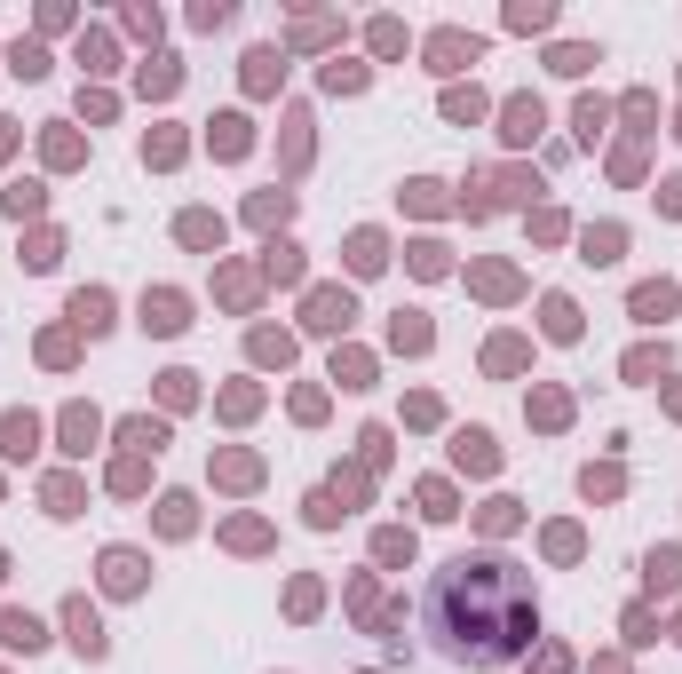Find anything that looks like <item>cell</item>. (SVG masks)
<instances>
[{"label":"cell","mask_w":682,"mask_h":674,"mask_svg":"<svg viewBox=\"0 0 682 674\" xmlns=\"http://www.w3.org/2000/svg\"><path fill=\"white\" fill-rule=\"evenodd\" d=\"M429 635L460 667H508L540 643L532 579L508 556H453L429 579Z\"/></svg>","instance_id":"obj_1"},{"label":"cell","mask_w":682,"mask_h":674,"mask_svg":"<svg viewBox=\"0 0 682 674\" xmlns=\"http://www.w3.org/2000/svg\"><path fill=\"white\" fill-rule=\"evenodd\" d=\"M183 310H191V302H183V294H167V286H159V294H143V334H183V326H191Z\"/></svg>","instance_id":"obj_2"},{"label":"cell","mask_w":682,"mask_h":674,"mask_svg":"<svg viewBox=\"0 0 682 674\" xmlns=\"http://www.w3.org/2000/svg\"><path fill=\"white\" fill-rule=\"evenodd\" d=\"M508 127H500V135H508V143H532V135H540V127H548V112H540V96H508Z\"/></svg>","instance_id":"obj_3"},{"label":"cell","mask_w":682,"mask_h":674,"mask_svg":"<svg viewBox=\"0 0 682 674\" xmlns=\"http://www.w3.org/2000/svg\"><path fill=\"white\" fill-rule=\"evenodd\" d=\"M72 326H80V334H104V326H112V294H104V286H80V294H72Z\"/></svg>","instance_id":"obj_4"},{"label":"cell","mask_w":682,"mask_h":674,"mask_svg":"<svg viewBox=\"0 0 682 674\" xmlns=\"http://www.w3.org/2000/svg\"><path fill=\"white\" fill-rule=\"evenodd\" d=\"M349 318H357V310H349V294H334V286H318V294H310V326H318V334H341Z\"/></svg>","instance_id":"obj_5"},{"label":"cell","mask_w":682,"mask_h":674,"mask_svg":"<svg viewBox=\"0 0 682 674\" xmlns=\"http://www.w3.org/2000/svg\"><path fill=\"white\" fill-rule=\"evenodd\" d=\"M104 587H112V595H135V587H143V556H135V548H112V556H104Z\"/></svg>","instance_id":"obj_6"},{"label":"cell","mask_w":682,"mask_h":674,"mask_svg":"<svg viewBox=\"0 0 682 674\" xmlns=\"http://www.w3.org/2000/svg\"><path fill=\"white\" fill-rule=\"evenodd\" d=\"M32 445H40V421H32V413H0V452H8V460H24Z\"/></svg>","instance_id":"obj_7"},{"label":"cell","mask_w":682,"mask_h":674,"mask_svg":"<svg viewBox=\"0 0 682 674\" xmlns=\"http://www.w3.org/2000/svg\"><path fill=\"white\" fill-rule=\"evenodd\" d=\"M460 64H476V40H460V32H437V40H429V72H460Z\"/></svg>","instance_id":"obj_8"},{"label":"cell","mask_w":682,"mask_h":674,"mask_svg":"<svg viewBox=\"0 0 682 674\" xmlns=\"http://www.w3.org/2000/svg\"><path fill=\"white\" fill-rule=\"evenodd\" d=\"M0 643H8V651H40L48 635H40V619H32V611H0Z\"/></svg>","instance_id":"obj_9"},{"label":"cell","mask_w":682,"mask_h":674,"mask_svg":"<svg viewBox=\"0 0 682 674\" xmlns=\"http://www.w3.org/2000/svg\"><path fill=\"white\" fill-rule=\"evenodd\" d=\"M675 286H667V278H659V286H635V318H643V326H659V318H675Z\"/></svg>","instance_id":"obj_10"},{"label":"cell","mask_w":682,"mask_h":674,"mask_svg":"<svg viewBox=\"0 0 682 674\" xmlns=\"http://www.w3.org/2000/svg\"><path fill=\"white\" fill-rule=\"evenodd\" d=\"M64 619H72V643H80V659H104V627H96V611H88V603H72Z\"/></svg>","instance_id":"obj_11"},{"label":"cell","mask_w":682,"mask_h":674,"mask_svg":"<svg viewBox=\"0 0 682 674\" xmlns=\"http://www.w3.org/2000/svg\"><path fill=\"white\" fill-rule=\"evenodd\" d=\"M643 571H651V587H659V595H675V587H682V548H651Z\"/></svg>","instance_id":"obj_12"},{"label":"cell","mask_w":682,"mask_h":674,"mask_svg":"<svg viewBox=\"0 0 682 674\" xmlns=\"http://www.w3.org/2000/svg\"><path fill=\"white\" fill-rule=\"evenodd\" d=\"M246 88H254V96L278 88V48H254V56H246Z\"/></svg>","instance_id":"obj_13"},{"label":"cell","mask_w":682,"mask_h":674,"mask_svg":"<svg viewBox=\"0 0 682 674\" xmlns=\"http://www.w3.org/2000/svg\"><path fill=\"white\" fill-rule=\"evenodd\" d=\"M175 230H183V246H223V223H215V215H199V207H191Z\"/></svg>","instance_id":"obj_14"},{"label":"cell","mask_w":682,"mask_h":674,"mask_svg":"<svg viewBox=\"0 0 682 674\" xmlns=\"http://www.w3.org/2000/svg\"><path fill=\"white\" fill-rule=\"evenodd\" d=\"M381 262H389V254H381V230H357V238H349V270H381Z\"/></svg>","instance_id":"obj_15"},{"label":"cell","mask_w":682,"mask_h":674,"mask_svg":"<svg viewBox=\"0 0 682 674\" xmlns=\"http://www.w3.org/2000/svg\"><path fill=\"white\" fill-rule=\"evenodd\" d=\"M64 437H72L64 452H88V445H96V413H88V405H72V413H64Z\"/></svg>","instance_id":"obj_16"},{"label":"cell","mask_w":682,"mask_h":674,"mask_svg":"<svg viewBox=\"0 0 682 674\" xmlns=\"http://www.w3.org/2000/svg\"><path fill=\"white\" fill-rule=\"evenodd\" d=\"M246 143H254V135H246V119H238V112H230V119H215V151H223V159H238Z\"/></svg>","instance_id":"obj_17"},{"label":"cell","mask_w":682,"mask_h":674,"mask_svg":"<svg viewBox=\"0 0 682 674\" xmlns=\"http://www.w3.org/2000/svg\"><path fill=\"white\" fill-rule=\"evenodd\" d=\"M540 318H548V334H556V341H571V334H579V310H571L564 294H548V310H540Z\"/></svg>","instance_id":"obj_18"},{"label":"cell","mask_w":682,"mask_h":674,"mask_svg":"<svg viewBox=\"0 0 682 674\" xmlns=\"http://www.w3.org/2000/svg\"><path fill=\"white\" fill-rule=\"evenodd\" d=\"M453 452H460V468H492V437H484V429L453 437Z\"/></svg>","instance_id":"obj_19"},{"label":"cell","mask_w":682,"mask_h":674,"mask_svg":"<svg viewBox=\"0 0 682 674\" xmlns=\"http://www.w3.org/2000/svg\"><path fill=\"white\" fill-rule=\"evenodd\" d=\"M262 270H270V278H286V286H294V278H302V246H270V254H262Z\"/></svg>","instance_id":"obj_20"},{"label":"cell","mask_w":682,"mask_h":674,"mask_svg":"<svg viewBox=\"0 0 682 674\" xmlns=\"http://www.w3.org/2000/svg\"><path fill=\"white\" fill-rule=\"evenodd\" d=\"M119 437H127V445H135V452H159V445H167V429H159V421H127Z\"/></svg>","instance_id":"obj_21"},{"label":"cell","mask_w":682,"mask_h":674,"mask_svg":"<svg viewBox=\"0 0 682 674\" xmlns=\"http://www.w3.org/2000/svg\"><path fill=\"white\" fill-rule=\"evenodd\" d=\"M373 556H381V563H413V532H381Z\"/></svg>","instance_id":"obj_22"},{"label":"cell","mask_w":682,"mask_h":674,"mask_svg":"<svg viewBox=\"0 0 682 674\" xmlns=\"http://www.w3.org/2000/svg\"><path fill=\"white\" fill-rule=\"evenodd\" d=\"M175 80H183V72H175V56H159V64H143V88H151V96H167Z\"/></svg>","instance_id":"obj_23"},{"label":"cell","mask_w":682,"mask_h":674,"mask_svg":"<svg viewBox=\"0 0 682 674\" xmlns=\"http://www.w3.org/2000/svg\"><path fill=\"white\" fill-rule=\"evenodd\" d=\"M143 159H151V167H175V159H183V135H151Z\"/></svg>","instance_id":"obj_24"},{"label":"cell","mask_w":682,"mask_h":674,"mask_svg":"<svg viewBox=\"0 0 682 674\" xmlns=\"http://www.w3.org/2000/svg\"><path fill=\"white\" fill-rule=\"evenodd\" d=\"M651 373H667V349H635L627 357V381H651Z\"/></svg>","instance_id":"obj_25"},{"label":"cell","mask_w":682,"mask_h":674,"mask_svg":"<svg viewBox=\"0 0 682 674\" xmlns=\"http://www.w3.org/2000/svg\"><path fill=\"white\" fill-rule=\"evenodd\" d=\"M579 492H587V500H611V492H619V468H587Z\"/></svg>","instance_id":"obj_26"},{"label":"cell","mask_w":682,"mask_h":674,"mask_svg":"<svg viewBox=\"0 0 682 674\" xmlns=\"http://www.w3.org/2000/svg\"><path fill=\"white\" fill-rule=\"evenodd\" d=\"M48 516H80V484L56 476V484H48Z\"/></svg>","instance_id":"obj_27"},{"label":"cell","mask_w":682,"mask_h":674,"mask_svg":"<svg viewBox=\"0 0 682 674\" xmlns=\"http://www.w3.org/2000/svg\"><path fill=\"white\" fill-rule=\"evenodd\" d=\"M587 262H619V230H587Z\"/></svg>","instance_id":"obj_28"},{"label":"cell","mask_w":682,"mask_h":674,"mask_svg":"<svg viewBox=\"0 0 682 674\" xmlns=\"http://www.w3.org/2000/svg\"><path fill=\"white\" fill-rule=\"evenodd\" d=\"M159 508H167V516H159V524H167V532H191V500H183V492H167V500H159Z\"/></svg>","instance_id":"obj_29"},{"label":"cell","mask_w":682,"mask_h":674,"mask_svg":"<svg viewBox=\"0 0 682 674\" xmlns=\"http://www.w3.org/2000/svg\"><path fill=\"white\" fill-rule=\"evenodd\" d=\"M445 112H453V119H476V112H484V96H476V88H453V96H445Z\"/></svg>","instance_id":"obj_30"},{"label":"cell","mask_w":682,"mask_h":674,"mask_svg":"<svg viewBox=\"0 0 682 674\" xmlns=\"http://www.w3.org/2000/svg\"><path fill=\"white\" fill-rule=\"evenodd\" d=\"M294 40H302V48H318V40H334V24H326V16H302V24H294Z\"/></svg>","instance_id":"obj_31"},{"label":"cell","mask_w":682,"mask_h":674,"mask_svg":"<svg viewBox=\"0 0 682 674\" xmlns=\"http://www.w3.org/2000/svg\"><path fill=\"white\" fill-rule=\"evenodd\" d=\"M8 72H24V80H40V72H48V56H40V48H32V40H24V48H16V64H8Z\"/></svg>","instance_id":"obj_32"},{"label":"cell","mask_w":682,"mask_h":674,"mask_svg":"<svg viewBox=\"0 0 682 674\" xmlns=\"http://www.w3.org/2000/svg\"><path fill=\"white\" fill-rule=\"evenodd\" d=\"M603 119H611V112H603V96H587V104H579V135L595 143V127H603Z\"/></svg>","instance_id":"obj_33"},{"label":"cell","mask_w":682,"mask_h":674,"mask_svg":"<svg viewBox=\"0 0 682 674\" xmlns=\"http://www.w3.org/2000/svg\"><path fill=\"white\" fill-rule=\"evenodd\" d=\"M0 571H8V556H0Z\"/></svg>","instance_id":"obj_34"}]
</instances>
